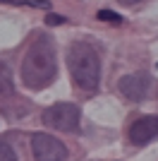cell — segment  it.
Returning a JSON list of instances; mask_svg holds the SVG:
<instances>
[{
	"label": "cell",
	"instance_id": "cell-1",
	"mask_svg": "<svg viewBox=\"0 0 158 161\" xmlns=\"http://www.w3.org/2000/svg\"><path fill=\"white\" fill-rule=\"evenodd\" d=\"M55 75H58L55 43L48 34H41L34 39L22 60V80L29 89H43L55 80Z\"/></svg>",
	"mask_w": 158,
	"mask_h": 161
},
{
	"label": "cell",
	"instance_id": "cell-2",
	"mask_svg": "<svg viewBox=\"0 0 158 161\" xmlns=\"http://www.w3.org/2000/svg\"><path fill=\"white\" fill-rule=\"evenodd\" d=\"M67 67H70V75H72L74 84L84 92H93L101 82V60L98 53L93 51L89 43H82V41H74L67 48Z\"/></svg>",
	"mask_w": 158,
	"mask_h": 161
},
{
	"label": "cell",
	"instance_id": "cell-3",
	"mask_svg": "<svg viewBox=\"0 0 158 161\" xmlns=\"http://www.w3.org/2000/svg\"><path fill=\"white\" fill-rule=\"evenodd\" d=\"M43 123L53 130L62 132H74L79 125V106L74 103H53L43 111Z\"/></svg>",
	"mask_w": 158,
	"mask_h": 161
},
{
	"label": "cell",
	"instance_id": "cell-4",
	"mask_svg": "<svg viewBox=\"0 0 158 161\" xmlns=\"http://www.w3.org/2000/svg\"><path fill=\"white\" fill-rule=\"evenodd\" d=\"M31 152L36 161H65L67 159L65 144L48 132H36L31 137Z\"/></svg>",
	"mask_w": 158,
	"mask_h": 161
},
{
	"label": "cell",
	"instance_id": "cell-5",
	"mask_svg": "<svg viewBox=\"0 0 158 161\" xmlns=\"http://www.w3.org/2000/svg\"><path fill=\"white\" fill-rule=\"evenodd\" d=\"M118 89L127 96L129 101H144L149 89H151V77L146 72H132V75H125L120 77L118 82Z\"/></svg>",
	"mask_w": 158,
	"mask_h": 161
},
{
	"label": "cell",
	"instance_id": "cell-6",
	"mask_svg": "<svg viewBox=\"0 0 158 161\" xmlns=\"http://www.w3.org/2000/svg\"><path fill=\"white\" fill-rule=\"evenodd\" d=\"M158 137V115H141L129 125L132 144H146Z\"/></svg>",
	"mask_w": 158,
	"mask_h": 161
},
{
	"label": "cell",
	"instance_id": "cell-7",
	"mask_svg": "<svg viewBox=\"0 0 158 161\" xmlns=\"http://www.w3.org/2000/svg\"><path fill=\"white\" fill-rule=\"evenodd\" d=\"M12 72H10V65L0 60V94H12Z\"/></svg>",
	"mask_w": 158,
	"mask_h": 161
},
{
	"label": "cell",
	"instance_id": "cell-8",
	"mask_svg": "<svg viewBox=\"0 0 158 161\" xmlns=\"http://www.w3.org/2000/svg\"><path fill=\"white\" fill-rule=\"evenodd\" d=\"M5 5H29V7H41V10H50L48 0H0Z\"/></svg>",
	"mask_w": 158,
	"mask_h": 161
},
{
	"label": "cell",
	"instance_id": "cell-9",
	"mask_svg": "<svg viewBox=\"0 0 158 161\" xmlns=\"http://www.w3.org/2000/svg\"><path fill=\"white\" fill-rule=\"evenodd\" d=\"M0 161H17L14 149L7 144V142H0Z\"/></svg>",
	"mask_w": 158,
	"mask_h": 161
},
{
	"label": "cell",
	"instance_id": "cell-10",
	"mask_svg": "<svg viewBox=\"0 0 158 161\" xmlns=\"http://www.w3.org/2000/svg\"><path fill=\"white\" fill-rule=\"evenodd\" d=\"M96 17H98V19H105V22H118V24L122 22V17H120V14H115V12H110V10H101Z\"/></svg>",
	"mask_w": 158,
	"mask_h": 161
},
{
	"label": "cell",
	"instance_id": "cell-11",
	"mask_svg": "<svg viewBox=\"0 0 158 161\" xmlns=\"http://www.w3.org/2000/svg\"><path fill=\"white\" fill-rule=\"evenodd\" d=\"M65 17H58V14H48V24H62Z\"/></svg>",
	"mask_w": 158,
	"mask_h": 161
},
{
	"label": "cell",
	"instance_id": "cell-12",
	"mask_svg": "<svg viewBox=\"0 0 158 161\" xmlns=\"http://www.w3.org/2000/svg\"><path fill=\"white\" fill-rule=\"evenodd\" d=\"M118 3H120V5H137L139 0H118Z\"/></svg>",
	"mask_w": 158,
	"mask_h": 161
}]
</instances>
